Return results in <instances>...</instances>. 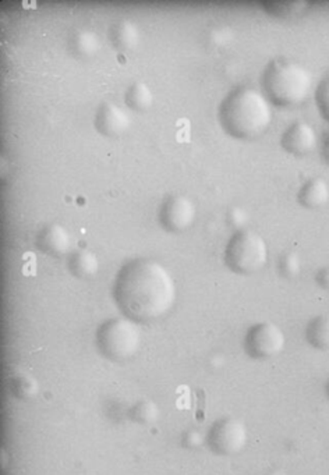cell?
Returning a JSON list of instances; mask_svg holds the SVG:
<instances>
[{
	"label": "cell",
	"instance_id": "cell-1",
	"mask_svg": "<svg viewBox=\"0 0 329 475\" xmlns=\"http://www.w3.org/2000/svg\"><path fill=\"white\" fill-rule=\"evenodd\" d=\"M114 297L125 317L137 323L155 322L174 308L176 284L158 261L135 258L117 273Z\"/></svg>",
	"mask_w": 329,
	"mask_h": 475
},
{
	"label": "cell",
	"instance_id": "cell-2",
	"mask_svg": "<svg viewBox=\"0 0 329 475\" xmlns=\"http://www.w3.org/2000/svg\"><path fill=\"white\" fill-rule=\"evenodd\" d=\"M219 119L224 132L240 140L263 135L273 123L271 101L263 91L239 87L222 102Z\"/></svg>",
	"mask_w": 329,
	"mask_h": 475
},
{
	"label": "cell",
	"instance_id": "cell-3",
	"mask_svg": "<svg viewBox=\"0 0 329 475\" xmlns=\"http://www.w3.org/2000/svg\"><path fill=\"white\" fill-rule=\"evenodd\" d=\"M263 88L266 98L275 105H300L312 94L313 75L299 62L278 57L266 66Z\"/></svg>",
	"mask_w": 329,
	"mask_h": 475
},
{
	"label": "cell",
	"instance_id": "cell-4",
	"mask_svg": "<svg viewBox=\"0 0 329 475\" xmlns=\"http://www.w3.org/2000/svg\"><path fill=\"white\" fill-rule=\"evenodd\" d=\"M140 326L126 317L111 318L96 331V344L102 356L112 362H127L141 349Z\"/></svg>",
	"mask_w": 329,
	"mask_h": 475
},
{
	"label": "cell",
	"instance_id": "cell-5",
	"mask_svg": "<svg viewBox=\"0 0 329 475\" xmlns=\"http://www.w3.org/2000/svg\"><path fill=\"white\" fill-rule=\"evenodd\" d=\"M270 249L265 239L253 229L236 232L224 249V263L240 275H252L268 262Z\"/></svg>",
	"mask_w": 329,
	"mask_h": 475
},
{
	"label": "cell",
	"instance_id": "cell-6",
	"mask_svg": "<svg viewBox=\"0 0 329 475\" xmlns=\"http://www.w3.org/2000/svg\"><path fill=\"white\" fill-rule=\"evenodd\" d=\"M249 442V430L236 417H222L214 422L207 435L211 450L218 456L239 454Z\"/></svg>",
	"mask_w": 329,
	"mask_h": 475
},
{
	"label": "cell",
	"instance_id": "cell-7",
	"mask_svg": "<svg viewBox=\"0 0 329 475\" xmlns=\"http://www.w3.org/2000/svg\"><path fill=\"white\" fill-rule=\"evenodd\" d=\"M286 346L284 331L274 322L253 325L245 335V351L255 360H268L279 356Z\"/></svg>",
	"mask_w": 329,
	"mask_h": 475
},
{
	"label": "cell",
	"instance_id": "cell-8",
	"mask_svg": "<svg viewBox=\"0 0 329 475\" xmlns=\"http://www.w3.org/2000/svg\"><path fill=\"white\" fill-rule=\"evenodd\" d=\"M195 211L194 203L184 195H171L166 198L159 210V222L164 231L171 233L184 232L194 223Z\"/></svg>",
	"mask_w": 329,
	"mask_h": 475
},
{
	"label": "cell",
	"instance_id": "cell-9",
	"mask_svg": "<svg viewBox=\"0 0 329 475\" xmlns=\"http://www.w3.org/2000/svg\"><path fill=\"white\" fill-rule=\"evenodd\" d=\"M318 135L314 127L304 120H297L284 130L281 145L289 153L297 156L308 155L317 148Z\"/></svg>",
	"mask_w": 329,
	"mask_h": 475
},
{
	"label": "cell",
	"instance_id": "cell-10",
	"mask_svg": "<svg viewBox=\"0 0 329 475\" xmlns=\"http://www.w3.org/2000/svg\"><path fill=\"white\" fill-rule=\"evenodd\" d=\"M95 127L106 137H119L130 127V117L114 102H104L96 111Z\"/></svg>",
	"mask_w": 329,
	"mask_h": 475
},
{
	"label": "cell",
	"instance_id": "cell-11",
	"mask_svg": "<svg viewBox=\"0 0 329 475\" xmlns=\"http://www.w3.org/2000/svg\"><path fill=\"white\" fill-rule=\"evenodd\" d=\"M39 250L52 257L66 255L72 249V236L66 227L59 223L46 224L36 239Z\"/></svg>",
	"mask_w": 329,
	"mask_h": 475
},
{
	"label": "cell",
	"instance_id": "cell-12",
	"mask_svg": "<svg viewBox=\"0 0 329 475\" xmlns=\"http://www.w3.org/2000/svg\"><path fill=\"white\" fill-rule=\"evenodd\" d=\"M109 38H111L112 45L117 51H133L140 44V28L129 18H122L112 25L111 31H109Z\"/></svg>",
	"mask_w": 329,
	"mask_h": 475
},
{
	"label": "cell",
	"instance_id": "cell-13",
	"mask_svg": "<svg viewBox=\"0 0 329 475\" xmlns=\"http://www.w3.org/2000/svg\"><path fill=\"white\" fill-rule=\"evenodd\" d=\"M70 52L80 59L95 56L101 49V39L95 31L78 28L69 39Z\"/></svg>",
	"mask_w": 329,
	"mask_h": 475
},
{
	"label": "cell",
	"instance_id": "cell-14",
	"mask_svg": "<svg viewBox=\"0 0 329 475\" xmlns=\"http://www.w3.org/2000/svg\"><path fill=\"white\" fill-rule=\"evenodd\" d=\"M297 198L303 206L320 208L329 201V184L321 177H313L302 185Z\"/></svg>",
	"mask_w": 329,
	"mask_h": 475
},
{
	"label": "cell",
	"instance_id": "cell-15",
	"mask_svg": "<svg viewBox=\"0 0 329 475\" xmlns=\"http://www.w3.org/2000/svg\"><path fill=\"white\" fill-rule=\"evenodd\" d=\"M69 270L75 278H94L99 271L98 257L90 250H77L70 255Z\"/></svg>",
	"mask_w": 329,
	"mask_h": 475
},
{
	"label": "cell",
	"instance_id": "cell-16",
	"mask_svg": "<svg viewBox=\"0 0 329 475\" xmlns=\"http://www.w3.org/2000/svg\"><path fill=\"white\" fill-rule=\"evenodd\" d=\"M264 9L279 18H294L304 15L312 4L308 0H264Z\"/></svg>",
	"mask_w": 329,
	"mask_h": 475
},
{
	"label": "cell",
	"instance_id": "cell-17",
	"mask_svg": "<svg viewBox=\"0 0 329 475\" xmlns=\"http://www.w3.org/2000/svg\"><path fill=\"white\" fill-rule=\"evenodd\" d=\"M308 343L321 351L329 350V314H321L313 318L305 329Z\"/></svg>",
	"mask_w": 329,
	"mask_h": 475
},
{
	"label": "cell",
	"instance_id": "cell-18",
	"mask_svg": "<svg viewBox=\"0 0 329 475\" xmlns=\"http://www.w3.org/2000/svg\"><path fill=\"white\" fill-rule=\"evenodd\" d=\"M126 105L135 112H145L153 106L154 95L151 88L145 83H135L130 85L125 95Z\"/></svg>",
	"mask_w": 329,
	"mask_h": 475
},
{
	"label": "cell",
	"instance_id": "cell-19",
	"mask_svg": "<svg viewBox=\"0 0 329 475\" xmlns=\"http://www.w3.org/2000/svg\"><path fill=\"white\" fill-rule=\"evenodd\" d=\"M130 417H132L133 421L141 425L155 424L161 417V410H159L155 401L145 399V401L135 404L132 411H130Z\"/></svg>",
	"mask_w": 329,
	"mask_h": 475
},
{
	"label": "cell",
	"instance_id": "cell-20",
	"mask_svg": "<svg viewBox=\"0 0 329 475\" xmlns=\"http://www.w3.org/2000/svg\"><path fill=\"white\" fill-rule=\"evenodd\" d=\"M12 391L15 398L22 401H30L39 393V383L33 375L18 374L13 378Z\"/></svg>",
	"mask_w": 329,
	"mask_h": 475
},
{
	"label": "cell",
	"instance_id": "cell-21",
	"mask_svg": "<svg viewBox=\"0 0 329 475\" xmlns=\"http://www.w3.org/2000/svg\"><path fill=\"white\" fill-rule=\"evenodd\" d=\"M279 272L284 278L294 279L302 272V258L297 252H287L279 260Z\"/></svg>",
	"mask_w": 329,
	"mask_h": 475
},
{
	"label": "cell",
	"instance_id": "cell-22",
	"mask_svg": "<svg viewBox=\"0 0 329 475\" xmlns=\"http://www.w3.org/2000/svg\"><path fill=\"white\" fill-rule=\"evenodd\" d=\"M315 101L321 114L329 122V74L321 80L315 90Z\"/></svg>",
	"mask_w": 329,
	"mask_h": 475
},
{
	"label": "cell",
	"instance_id": "cell-23",
	"mask_svg": "<svg viewBox=\"0 0 329 475\" xmlns=\"http://www.w3.org/2000/svg\"><path fill=\"white\" fill-rule=\"evenodd\" d=\"M247 219H249L247 213H245L244 210H242V208H239V206H234V208H231L228 215H226V221H228L229 226L236 229V232L245 229L244 224L245 222H247Z\"/></svg>",
	"mask_w": 329,
	"mask_h": 475
},
{
	"label": "cell",
	"instance_id": "cell-24",
	"mask_svg": "<svg viewBox=\"0 0 329 475\" xmlns=\"http://www.w3.org/2000/svg\"><path fill=\"white\" fill-rule=\"evenodd\" d=\"M205 442H207V438L204 437V433L201 432V430H195V428L187 430V432L183 435V445H184V448L192 449V450L201 448Z\"/></svg>",
	"mask_w": 329,
	"mask_h": 475
},
{
	"label": "cell",
	"instance_id": "cell-25",
	"mask_svg": "<svg viewBox=\"0 0 329 475\" xmlns=\"http://www.w3.org/2000/svg\"><path fill=\"white\" fill-rule=\"evenodd\" d=\"M231 38L232 34L226 27H215L210 33V44L214 46H224Z\"/></svg>",
	"mask_w": 329,
	"mask_h": 475
},
{
	"label": "cell",
	"instance_id": "cell-26",
	"mask_svg": "<svg viewBox=\"0 0 329 475\" xmlns=\"http://www.w3.org/2000/svg\"><path fill=\"white\" fill-rule=\"evenodd\" d=\"M318 282H320L321 286L328 287L329 289V263L324 266L323 270L318 272Z\"/></svg>",
	"mask_w": 329,
	"mask_h": 475
},
{
	"label": "cell",
	"instance_id": "cell-27",
	"mask_svg": "<svg viewBox=\"0 0 329 475\" xmlns=\"http://www.w3.org/2000/svg\"><path fill=\"white\" fill-rule=\"evenodd\" d=\"M324 156H325L326 161L329 162V130L325 133V137H324Z\"/></svg>",
	"mask_w": 329,
	"mask_h": 475
},
{
	"label": "cell",
	"instance_id": "cell-28",
	"mask_svg": "<svg viewBox=\"0 0 329 475\" xmlns=\"http://www.w3.org/2000/svg\"><path fill=\"white\" fill-rule=\"evenodd\" d=\"M326 396H328L329 399V382L328 385H326Z\"/></svg>",
	"mask_w": 329,
	"mask_h": 475
}]
</instances>
